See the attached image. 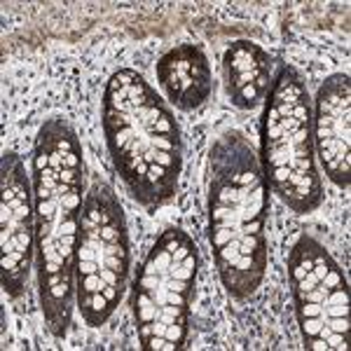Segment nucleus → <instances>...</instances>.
<instances>
[{"label": "nucleus", "mask_w": 351, "mask_h": 351, "mask_svg": "<svg viewBox=\"0 0 351 351\" xmlns=\"http://www.w3.org/2000/svg\"><path fill=\"white\" fill-rule=\"evenodd\" d=\"M197 263L195 241L178 228L167 230L150 248L132 300L143 349L176 351L185 344Z\"/></svg>", "instance_id": "nucleus-6"}, {"label": "nucleus", "mask_w": 351, "mask_h": 351, "mask_svg": "<svg viewBox=\"0 0 351 351\" xmlns=\"http://www.w3.org/2000/svg\"><path fill=\"white\" fill-rule=\"evenodd\" d=\"M129 237L122 204L112 188L96 180L84 197L75 251V302L82 319L101 328L127 288Z\"/></svg>", "instance_id": "nucleus-5"}, {"label": "nucleus", "mask_w": 351, "mask_h": 351, "mask_svg": "<svg viewBox=\"0 0 351 351\" xmlns=\"http://www.w3.org/2000/svg\"><path fill=\"white\" fill-rule=\"evenodd\" d=\"M267 195L251 143L228 132L211 148L208 239L230 295L248 298L267 269Z\"/></svg>", "instance_id": "nucleus-2"}, {"label": "nucleus", "mask_w": 351, "mask_h": 351, "mask_svg": "<svg viewBox=\"0 0 351 351\" xmlns=\"http://www.w3.org/2000/svg\"><path fill=\"white\" fill-rule=\"evenodd\" d=\"M38 288L45 324L64 337L75 302V251L84 206V160L64 117L40 127L33 150Z\"/></svg>", "instance_id": "nucleus-1"}, {"label": "nucleus", "mask_w": 351, "mask_h": 351, "mask_svg": "<svg viewBox=\"0 0 351 351\" xmlns=\"http://www.w3.org/2000/svg\"><path fill=\"white\" fill-rule=\"evenodd\" d=\"M0 251L3 288L16 298L24 291L36 251V206L33 180L14 152H5L0 169Z\"/></svg>", "instance_id": "nucleus-8"}, {"label": "nucleus", "mask_w": 351, "mask_h": 351, "mask_svg": "<svg viewBox=\"0 0 351 351\" xmlns=\"http://www.w3.org/2000/svg\"><path fill=\"white\" fill-rule=\"evenodd\" d=\"M314 148L328 178L339 188H349L351 176V87L349 77L337 73L321 84L316 96Z\"/></svg>", "instance_id": "nucleus-9"}, {"label": "nucleus", "mask_w": 351, "mask_h": 351, "mask_svg": "<svg viewBox=\"0 0 351 351\" xmlns=\"http://www.w3.org/2000/svg\"><path fill=\"white\" fill-rule=\"evenodd\" d=\"M104 132L134 199L148 208L171 202L183 167L180 132L167 104L136 71H117L108 80Z\"/></svg>", "instance_id": "nucleus-3"}, {"label": "nucleus", "mask_w": 351, "mask_h": 351, "mask_svg": "<svg viewBox=\"0 0 351 351\" xmlns=\"http://www.w3.org/2000/svg\"><path fill=\"white\" fill-rule=\"evenodd\" d=\"M304 347L349 349V286L339 265L316 239L300 237L288 258Z\"/></svg>", "instance_id": "nucleus-7"}, {"label": "nucleus", "mask_w": 351, "mask_h": 351, "mask_svg": "<svg viewBox=\"0 0 351 351\" xmlns=\"http://www.w3.org/2000/svg\"><path fill=\"white\" fill-rule=\"evenodd\" d=\"M225 87L230 101L241 110L258 108L269 92L271 59L251 40L232 43L223 59Z\"/></svg>", "instance_id": "nucleus-11"}, {"label": "nucleus", "mask_w": 351, "mask_h": 351, "mask_svg": "<svg viewBox=\"0 0 351 351\" xmlns=\"http://www.w3.org/2000/svg\"><path fill=\"white\" fill-rule=\"evenodd\" d=\"M263 171L271 190L295 213H311L324 199L316 169L314 124L302 77L284 66L269 84L263 112Z\"/></svg>", "instance_id": "nucleus-4"}, {"label": "nucleus", "mask_w": 351, "mask_h": 351, "mask_svg": "<svg viewBox=\"0 0 351 351\" xmlns=\"http://www.w3.org/2000/svg\"><path fill=\"white\" fill-rule=\"evenodd\" d=\"M157 80L169 101L183 110L199 108L211 94V68L195 45L169 49L157 61Z\"/></svg>", "instance_id": "nucleus-10"}]
</instances>
